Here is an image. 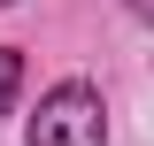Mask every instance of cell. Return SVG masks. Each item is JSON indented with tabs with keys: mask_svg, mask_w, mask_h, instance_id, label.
<instances>
[{
	"mask_svg": "<svg viewBox=\"0 0 154 146\" xmlns=\"http://www.w3.org/2000/svg\"><path fill=\"white\" fill-rule=\"evenodd\" d=\"M0 8H8V0H0Z\"/></svg>",
	"mask_w": 154,
	"mask_h": 146,
	"instance_id": "cell-4",
	"label": "cell"
},
{
	"mask_svg": "<svg viewBox=\"0 0 154 146\" xmlns=\"http://www.w3.org/2000/svg\"><path fill=\"white\" fill-rule=\"evenodd\" d=\"M108 138V108L93 85H54L31 115V146H100Z\"/></svg>",
	"mask_w": 154,
	"mask_h": 146,
	"instance_id": "cell-1",
	"label": "cell"
},
{
	"mask_svg": "<svg viewBox=\"0 0 154 146\" xmlns=\"http://www.w3.org/2000/svg\"><path fill=\"white\" fill-rule=\"evenodd\" d=\"M131 8H139V16H146V23H154V0H131Z\"/></svg>",
	"mask_w": 154,
	"mask_h": 146,
	"instance_id": "cell-3",
	"label": "cell"
},
{
	"mask_svg": "<svg viewBox=\"0 0 154 146\" xmlns=\"http://www.w3.org/2000/svg\"><path fill=\"white\" fill-rule=\"evenodd\" d=\"M16 85H23V54H16V46H0V115L16 108Z\"/></svg>",
	"mask_w": 154,
	"mask_h": 146,
	"instance_id": "cell-2",
	"label": "cell"
}]
</instances>
